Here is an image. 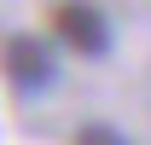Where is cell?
Instances as JSON below:
<instances>
[{
  "label": "cell",
  "mask_w": 151,
  "mask_h": 145,
  "mask_svg": "<svg viewBox=\"0 0 151 145\" xmlns=\"http://www.w3.org/2000/svg\"><path fill=\"white\" fill-rule=\"evenodd\" d=\"M0 70H6V81H12V93L41 99V93L58 87V47H52L47 35L18 29V35L0 41Z\"/></svg>",
  "instance_id": "cell-1"
},
{
  "label": "cell",
  "mask_w": 151,
  "mask_h": 145,
  "mask_svg": "<svg viewBox=\"0 0 151 145\" xmlns=\"http://www.w3.org/2000/svg\"><path fill=\"white\" fill-rule=\"evenodd\" d=\"M52 41L70 47L76 58H105L116 35H111V18L93 0H58L52 6Z\"/></svg>",
  "instance_id": "cell-2"
},
{
  "label": "cell",
  "mask_w": 151,
  "mask_h": 145,
  "mask_svg": "<svg viewBox=\"0 0 151 145\" xmlns=\"http://www.w3.org/2000/svg\"><path fill=\"white\" fill-rule=\"evenodd\" d=\"M70 145H128V139H122V128H111V122H81L70 134Z\"/></svg>",
  "instance_id": "cell-3"
}]
</instances>
